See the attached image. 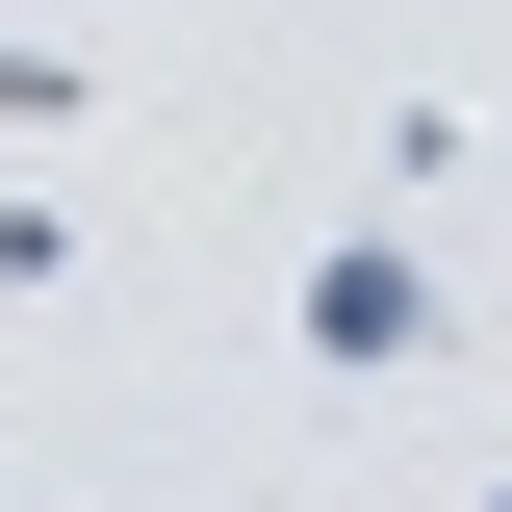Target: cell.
Here are the masks:
<instances>
[{"label":"cell","instance_id":"1","mask_svg":"<svg viewBox=\"0 0 512 512\" xmlns=\"http://www.w3.org/2000/svg\"><path fill=\"white\" fill-rule=\"evenodd\" d=\"M282 359H308L333 410H384V384L436 359V256H410V231H333L308 282H282Z\"/></svg>","mask_w":512,"mask_h":512},{"label":"cell","instance_id":"2","mask_svg":"<svg viewBox=\"0 0 512 512\" xmlns=\"http://www.w3.org/2000/svg\"><path fill=\"white\" fill-rule=\"evenodd\" d=\"M436 180H487V103H461V77H436V103H384V205H436Z\"/></svg>","mask_w":512,"mask_h":512},{"label":"cell","instance_id":"3","mask_svg":"<svg viewBox=\"0 0 512 512\" xmlns=\"http://www.w3.org/2000/svg\"><path fill=\"white\" fill-rule=\"evenodd\" d=\"M103 103V52H0V128H77Z\"/></svg>","mask_w":512,"mask_h":512},{"label":"cell","instance_id":"4","mask_svg":"<svg viewBox=\"0 0 512 512\" xmlns=\"http://www.w3.org/2000/svg\"><path fill=\"white\" fill-rule=\"evenodd\" d=\"M461 512H512V487H461Z\"/></svg>","mask_w":512,"mask_h":512}]
</instances>
